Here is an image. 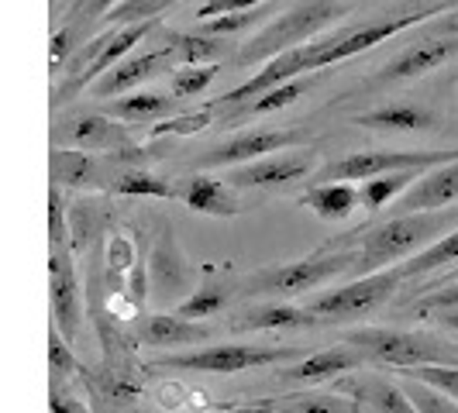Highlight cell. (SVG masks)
Wrapping results in <instances>:
<instances>
[{
	"label": "cell",
	"mask_w": 458,
	"mask_h": 413,
	"mask_svg": "<svg viewBox=\"0 0 458 413\" xmlns=\"http://www.w3.org/2000/svg\"><path fill=\"white\" fill-rule=\"evenodd\" d=\"M458 228V206H437V210H417V214H396L379 228L359 231L355 238L335 241V249H359L355 273L366 275L386 269L400 258H411L428 249L441 234Z\"/></svg>",
	"instance_id": "cell-1"
},
{
	"label": "cell",
	"mask_w": 458,
	"mask_h": 413,
	"mask_svg": "<svg viewBox=\"0 0 458 413\" xmlns=\"http://www.w3.org/2000/svg\"><path fill=\"white\" fill-rule=\"evenodd\" d=\"M348 14H352L348 0H300L293 7H286L276 21L266 24L259 35H252V42H245L242 52H234V63L238 66L266 63L286 48L310 42L314 35H321L324 28L338 24Z\"/></svg>",
	"instance_id": "cell-2"
},
{
	"label": "cell",
	"mask_w": 458,
	"mask_h": 413,
	"mask_svg": "<svg viewBox=\"0 0 458 413\" xmlns=\"http://www.w3.org/2000/svg\"><path fill=\"white\" fill-rule=\"evenodd\" d=\"M355 266H359V249L318 252L297 258V262H283L273 269H259V273L245 275L242 286H234V293H242V297H303L335 275L355 273Z\"/></svg>",
	"instance_id": "cell-3"
},
{
	"label": "cell",
	"mask_w": 458,
	"mask_h": 413,
	"mask_svg": "<svg viewBox=\"0 0 458 413\" xmlns=\"http://www.w3.org/2000/svg\"><path fill=\"white\" fill-rule=\"evenodd\" d=\"M344 344L359 348L366 362L411 368V366H458V348L420 331H393V327H359Z\"/></svg>",
	"instance_id": "cell-4"
},
{
	"label": "cell",
	"mask_w": 458,
	"mask_h": 413,
	"mask_svg": "<svg viewBox=\"0 0 458 413\" xmlns=\"http://www.w3.org/2000/svg\"><path fill=\"white\" fill-rule=\"evenodd\" d=\"M407 279L400 273V266H390V269H376V273H366L352 282H344L331 293H321L307 303L310 314H318L321 324H342V321H359V317H369L376 314L379 307H386L393 299V293L403 286Z\"/></svg>",
	"instance_id": "cell-5"
},
{
	"label": "cell",
	"mask_w": 458,
	"mask_h": 413,
	"mask_svg": "<svg viewBox=\"0 0 458 413\" xmlns=\"http://www.w3.org/2000/svg\"><path fill=\"white\" fill-rule=\"evenodd\" d=\"M307 355L303 344H214L200 351H183V355H162L156 366L180 368V372H249L262 366H283V362H297Z\"/></svg>",
	"instance_id": "cell-6"
},
{
	"label": "cell",
	"mask_w": 458,
	"mask_h": 413,
	"mask_svg": "<svg viewBox=\"0 0 458 413\" xmlns=\"http://www.w3.org/2000/svg\"><path fill=\"white\" fill-rule=\"evenodd\" d=\"M458 159L455 148H441V152H400V148H376V152H352L344 159L327 162L318 180L324 183H352V180H372V176H390V173H428L435 165Z\"/></svg>",
	"instance_id": "cell-7"
},
{
	"label": "cell",
	"mask_w": 458,
	"mask_h": 413,
	"mask_svg": "<svg viewBox=\"0 0 458 413\" xmlns=\"http://www.w3.org/2000/svg\"><path fill=\"white\" fill-rule=\"evenodd\" d=\"M458 59V35H424L403 52H396L386 66H379L359 90H386V87H400L420 80L435 69L448 66Z\"/></svg>",
	"instance_id": "cell-8"
},
{
	"label": "cell",
	"mask_w": 458,
	"mask_h": 413,
	"mask_svg": "<svg viewBox=\"0 0 458 413\" xmlns=\"http://www.w3.org/2000/svg\"><path fill=\"white\" fill-rule=\"evenodd\" d=\"M52 145L114 156L117 148L135 145V141H131V131L124 124H117V117L104 114V111H83V114L59 117L52 124Z\"/></svg>",
	"instance_id": "cell-9"
},
{
	"label": "cell",
	"mask_w": 458,
	"mask_h": 413,
	"mask_svg": "<svg viewBox=\"0 0 458 413\" xmlns=\"http://www.w3.org/2000/svg\"><path fill=\"white\" fill-rule=\"evenodd\" d=\"M48 303H52V324L72 344L83 334V290H80L76 269L69 262L66 245H52V258H48Z\"/></svg>",
	"instance_id": "cell-10"
},
{
	"label": "cell",
	"mask_w": 458,
	"mask_h": 413,
	"mask_svg": "<svg viewBox=\"0 0 458 413\" xmlns=\"http://www.w3.org/2000/svg\"><path fill=\"white\" fill-rule=\"evenodd\" d=\"M148 279H152V297L159 299L162 307H173L183 297H190L197 273L190 266V258L183 249L176 245V234L169 231V224H162V234L152 249V262H148Z\"/></svg>",
	"instance_id": "cell-11"
},
{
	"label": "cell",
	"mask_w": 458,
	"mask_h": 413,
	"mask_svg": "<svg viewBox=\"0 0 458 413\" xmlns=\"http://www.w3.org/2000/svg\"><path fill=\"white\" fill-rule=\"evenodd\" d=\"M159 28V21H135V24H114L111 28V35H107V42H104V48L93 55V63L76 80H69V83H55V93H52V107L59 111L63 104H66L72 93L87 90L97 76H104L111 66H117L131 48L138 46V42H145L152 31Z\"/></svg>",
	"instance_id": "cell-12"
},
{
	"label": "cell",
	"mask_w": 458,
	"mask_h": 413,
	"mask_svg": "<svg viewBox=\"0 0 458 413\" xmlns=\"http://www.w3.org/2000/svg\"><path fill=\"white\" fill-rule=\"evenodd\" d=\"M314 148H303L300 145L297 152L293 148H283V152H273V156H262V159H252L245 165H231V173L225 176L234 190H259V186H283L293 183V180H303L310 169H314Z\"/></svg>",
	"instance_id": "cell-13"
},
{
	"label": "cell",
	"mask_w": 458,
	"mask_h": 413,
	"mask_svg": "<svg viewBox=\"0 0 458 413\" xmlns=\"http://www.w3.org/2000/svg\"><path fill=\"white\" fill-rule=\"evenodd\" d=\"M310 141V131H273V128H262V131H242V135L228 138L221 145H214L207 156L197 159L200 169H214V165H245L262 156H273L283 148H300Z\"/></svg>",
	"instance_id": "cell-14"
},
{
	"label": "cell",
	"mask_w": 458,
	"mask_h": 413,
	"mask_svg": "<svg viewBox=\"0 0 458 413\" xmlns=\"http://www.w3.org/2000/svg\"><path fill=\"white\" fill-rule=\"evenodd\" d=\"M165 69H176V59L165 52V48H152V52H141L135 59H121L117 66H111L104 76H97L90 87V97H117V93H128L131 87L138 83H145V80H152V76H159Z\"/></svg>",
	"instance_id": "cell-15"
},
{
	"label": "cell",
	"mask_w": 458,
	"mask_h": 413,
	"mask_svg": "<svg viewBox=\"0 0 458 413\" xmlns=\"http://www.w3.org/2000/svg\"><path fill=\"white\" fill-rule=\"evenodd\" d=\"M458 200V159L435 165L420 173L403 193H400V214H417V210H437Z\"/></svg>",
	"instance_id": "cell-16"
},
{
	"label": "cell",
	"mask_w": 458,
	"mask_h": 413,
	"mask_svg": "<svg viewBox=\"0 0 458 413\" xmlns=\"http://www.w3.org/2000/svg\"><path fill=\"white\" fill-rule=\"evenodd\" d=\"M366 366V355L352 344H338V348H327L318 355H303L297 362H290L286 368H279V379L283 383H327V379H338L344 372H355V368Z\"/></svg>",
	"instance_id": "cell-17"
},
{
	"label": "cell",
	"mask_w": 458,
	"mask_h": 413,
	"mask_svg": "<svg viewBox=\"0 0 458 413\" xmlns=\"http://www.w3.org/2000/svg\"><path fill=\"white\" fill-rule=\"evenodd\" d=\"M355 124H362L369 131H437L441 128V114L424 107V104H411V100H393L383 107H372L366 114L355 117Z\"/></svg>",
	"instance_id": "cell-18"
},
{
	"label": "cell",
	"mask_w": 458,
	"mask_h": 413,
	"mask_svg": "<svg viewBox=\"0 0 458 413\" xmlns=\"http://www.w3.org/2000/svg\"><path fill=\"white\" fill-rule=\"evenodd\" d=\"M152 35L176 59V66H204V63H217V59L228 55V42L217 38V35H207V31L186 35V31H176V28H156Z\"/></svg>",
	"instance_id": "cell-19"
},
{
	"label": "cell",
	"mask_w": 458,
	"mask_h": 413,
	"mask_svg": "<svg viewBox=\"0 0 458 413\" xmlns=\"http://www.w3.org/2000/svg\"><path fill=\"white\" fill-rule=\"evenodd\" d=\"M318 314L293 303H266V307H249L231 317V331H297V327H318Z\"/></svg>",
	"instance_id": "cell-20"
},
{
	"label": "cell",
	"mask_w": 458,
	"mask_h": 413,
	"mask_svg": "<svg viewBox=\"0 0 458 413\" xmlns=\"http://www.w3.org/2000/svg\"><path fill=\"white\" fill-rule=\"evenodd\" d=\"M100 111L124 121V124H148V121H165V117L176 114L180 111V97L159 90H141L107 100V104H100Z\"/></svg>",
	"instance_id": "cell-21"
},
{
	"label": "cell",
	"mask_w": 458,
	"mask_h": 413,
	"mask_svg": "<svg viewBox=\"0 0 458 413\" xmlns=\"http://www.w3.org/2000/svg\"><path fill=\"white\" fill-rule=\"evenodd\" d=\"M104 180V162L97 152H80V148H63L52 145V183L69 186V190H87Z\"/></svg>",
	"instance_id": "cell-22"
},
{
	"label": "cell",
	"mask_w": 458,
	"mask_h": 413,
	"mask_svg": "<svg viewBox=\"0 0 458 413\" xmlns=\"http://www.w3.org/2000/svg\"><path fill=\"white\" fill-rule=\"evenodd\" d=\"M183 200L190 210L210 214V217H234L238 210H245L238 193H234V186L225 183V180H214L207 173L190 180V186L183 190Z\"/></svg>",
	"instance_id": "cell-23"
},
{
	"label": "cell",
	"mask_w": 458,
	"mask_h": 413,
	"mask_svg": "<svg viewBox=\"0 0 458 413\" xmlns=\"http://www.w3.org/2000/svg\"><path fill=\"white\" fill-rule=\"evenodd\" d=\"M141 338L145 344H156V348H186V344H197L210 338V327H204L200 321H183L176 314H152L145 327H141Z\"/></svg>",
	"instance_id": "cell-24"
},
{
	"label": "cell",
	"mask_w": 458,
	"mask_h": 413,
	"mask_svg": "<svg viewBox=\"0 0 458 413\" xmlns=\"http://www.w3.org/2000/svg\"><path fill=\"white\" fill-rule=\"evenodd\" d=\"M300 206L314 210L321 221H348L359 206V190L352 183H318L300 197Z\"/></svg>",
	"instance_id": "cell-25"
},
{
	"label": "cell",
	"mask_w": 458,
	"mask_h": 413,
	"mask_svg": "<svg viewBox=\"0 0 458 413\" xmlns=\"http://www.w3.org/2000/svg\"><path fill=\"white\" fill-rule=\"evenodd\" d=\"M228 297H231L228 286L207 273L204 282L193 286L190 297H183L180 303H176V317H183V321H207V317H217V314L228 307Z\"/></svg>",
	"instance_id": "cell-26"
},
{
	"label": "cell",
	"mask_w": 458,
	"mask_h": 413,
	"mask_svg": "<svg viewBox=\"0 0 458 413\" xmlns=\"http://www.w3.org/2000/svg\"><path fill=\"white\" fill-rule=\"evenodd\" d=\"M458 262V228H452L448 234H441L437 241H431L428 249H420L417 255H411L407 262H400V273L403 279H420V275H431L445 266H455Z\"/></svg>",
	"instance_id": "cell-27"
},
{
	"label": "cell",
	"mask_w": 458,
	"mask_h": 413,
	"mask_svg": "<svg viewBox=\"0 0 458 413\" xmlns=\"http://www.w3.org/2000/svg\"><path fill=\"white\" fill-rule=\"evenodd\" d=\"M111 193H121V197H159V200H173V197H180L169 180H162L156 173H148V169H141V165H128V169H121L117 176H111Z\"/></svg>",
	"instance_id": "cell-28"
},
{
	"label": "cell",
	"mask_w": 458,
	"mask_h": 413,
	"mask_svg": "<svg viewBox=\"0 0 458 413\" xmlns=\"http://www.w3.org/2000/svg\"><path fill=\"white\" fill-rule=\"evenodd\" d=\"M420 173H390V176H372V180H362L359 186V206H366L372 214H379L383 206L390 204L393 197H400L407 186L417 180Z\"/></svg>",
	"instance_id": "cell-29"
},
{
	"label": "cell",
	"mask_w": 458,
	"mask_h": 413,
	"mask_svg": "<svg viewBox=\"0 0 458 413\" xmlns=\"http://www.w3.org/2000/svg\"><path fill=\"white\" fill-rule=\"evenodd\" d=\"M310 87H314L310 72H307V76H297V80H286V83H279V87H273V90L252 97L249 107H245V114H273V111H283V107L297 104L300 97H307Z\"/></svg>",
	"instance_id": "cell-30"
},
{
	"label": "cell",
	"mask_w": 458,
	"mask_h": 413,
	"mask_svg": "<svg viewBox=\"0 0 458 413\" xmlns=\"http://www.w3.org/2000/svg\"><path fill=\"white\" fill-rule=\"evenodd\" d=\"M269 14H276L273 4H259V7H245V11H231V14L207 18L200 31H207V35H217V38H228V35H242V31H249L252 24H262Z\"/></svg>",
	"instance_id": "cell-31"
},
{
	"label": "cell",
	"mask_w": 458,
	"mask_h": 413,
	"mask_svg": "<svg viewBox=\"0 0 458 413\" xmlns=\"http://www.w3.org/2000/svg\"><path fill=\"white\" fill-rule=\"evenodd\" d=\"M217 63H204V66H176L173 80H169V90L180 100H190V97H200V93L217 80Z\"/></svg>",
	"instance_id": "cell-32"
},
{
	"label": "cell",
	"mask_w": 458,
	"mask_h": 413,
	"mask_svg": "<svg viewBox=\"0 0 458 413\" xmlns=\"http://www.w3.org/2000/svg\"><path fill=\"white\" fill-rule=\"evenodd\" d=\"M355 396L369 400L376 410H383V413H417L413 403L407 400L403 386H393V383H369L362 390H355Z\"/></svg>",
	"instance_id": "cell-33"
},
{
	"label": "cell",
	"mask_w": 458,
	"mask_h": 413,
	"mask_svg": "<svg viewBox=\"0 0 458 413\" xmlns=\"http://www.w3.org/2000/svg\"><path fill=\"white\" fill-rule=\"evenodd\" d=\"M407 400L413 403V410L417 413H458V403L452 396H445L441 390L435 386H428V383H417V379H407Z\"/></svg>",
	"instance_id": "cell-34"
},
{
	"label": "cell",
	"mask_w": 458,
	"mask_h": 413,
	"mask_svg": "<svg viewBox=\"0 0 458 413\" xmlns=\"http://www.w3.org/2000/svg\"><path fill=\"white\" fill-rule=\"evenodd\" d=\"M48 372H52V379L83 372V366H80L76 355H72V344L63 338V331H59L55 324H48Z\"/></svg>",
	"instance_id": "cell-35"
},
{
	"label": "cell",
	"mask_w": 458,
	"mask_h": 413,
	"mask_svg": "<svg viewBox=\"0 0 458 413\" xmlns=\"http://www.w3.org/2000/svg\"><path fill=\"white\" fill-rule=\"evenodd\" d=\"M403 375L435 386V390H441L445 396H452L458 403V366H411L403 368Z\"/></svg>",
	"instance_id": "cell-36"
},
{
	"label": "cell",
	"mask_w": 458,
	"mask_h": 413,
	"mask_svg": "<svg viewBox=\"0 0 458 413\" xmlns=\"http://www.w3.org/2000/svg\"><path fill=\"white\" fill-rule=\"evenodd\" d=\"M214 111H217V107L193 111V114H173V117H165V121H156L152 138H159V135H197V131H204L207 124L214 121Z\"/></svg>",
	"instance_id": "cell-37"
},
{
	"label": "cell",
	"mask_w": 458,
	"mask_h": 413,
	"mask_svg": "<svg viewBox=\"0 0 458 413\" xmlns=\"http://www.w3.org/2000/svg\"><path fill=\"white\" fill-rule=\"evenodd\" d=\"M117 0H80V7H76V14L69 18V28L76 31V38H83V35H90L100 28V18L114 7Z\"/></svg>",
	"instance_id": "cell-38"
},
{
	"label": "cell",
	"mask_w": 458,
	"mask_h": 413,
	"mask_svg": "<svg viewBox=\"0 0 458 413\" xmlns=\"http://www.w3.org/2000/svg\"><path fill=\"white\" fill-rule=\"evenodd\" d=\"M66 197L63 186H48V245H66Z\"/></svg>",
	"instance_id": "cell-39"
},
{
	"label": "cell",
	"mask_w": 458,
	"mask_h": 413,
	"mask_svg": "<svg viewBox=\"0 0 458 413\" xmlns=\"http://www.w3.org/2000/svg\"><path fill=\"white\" fill-rule=\"evenodd\" d=\"M290 400H293V407H297L300 413H352V407H348L344 400L327 396V392H321V396L303 392V396H290Z\"/></svg>",
	"instance_id": "cell-40"
},
{
	"label": "cell",
	"mask_w": 458,
	"mask_h": 413,
	"mask_svg": "<svg viewBox=\"0 0 458 413\" xmlns=\"http://www.w3.org/2000/svg\"><path fill=\"white\" fill-rule=\"evenodd\" d=\"M420 314H431V310H448V307H458V282L437 290V293H424V297L413 303Z\"/></svg>",
	"instance_id": "cell-41"
},
{
	"label": "cell",
	"mask_w": 458,
	"mask_h": 413,
	"mask_svg": "<svg viewBox=\"0 0 458 413\" xmlns=\"http://www.w3.org/2000/svg\"><path fill=\"white\" fill-rule=\"evenodd\" d=\"M266 0H207L197 7V18L207 21V18H217V14H231V11H245V7H259Z\"/></svg>",
	"instance_id": "cell-42"
},
{
	"label": "cell",
	"mask_w": 458,
	"mask_h": 413,
	"mask_svg": "<svg viewBox=\"0 0 458 413\" xmlns=\"http://www.w3.org/2000/svg\"><path fill=\"white\" fill-rule=\"evenodd\" d=\"M48 413H90V410L72 392L59 390V383H52V390H48Z\"/></svg>",
	"instance_id": "cell-43"
},
{
	"label": "cell",
	"mask_w": 458,
	"mask_h": 413,
	"mask_svg": "<svg viewBox=\"0 0 458 413\" xmlns=\"http://www.w3.org/2000/svg\"><path fill=\"white\" fill-rule=\"evenodd\" d=\"M107 262H111V273H124L128 266H131V249H128V241L124 238H114L111 241V252H107Z\"/></svg>",
	"instance_id": "cell-44"
},
{
	"label": "cell",
	"mask_w": 458,
	"mask_h": 413,
	"mask_svg": "<svg viewBox=\"0 0 458 413\" xmlns=\"http://www.w3.org/2000/svg\"><path fill=\"white\" fill-rule=\"evenodd\" d=\"M428 35H458V7H452L441 18H435V24L428 28Z\"/></svg>",
	"instance_id": "cell-45"
},
{
	"label": "cell",
	"mask_w": 458,
	"mask_h": 413,
	"mask_svg": "<svg viewBox=\"0 0 458 413\" xmlns=\"http://www.w3.org/2000/svg\"><path fill=\"white\" fill-rule=\"evenodd\" d=\"M437 324H445L448 331H458V307H448V310H431Z\"/></svg>",
	"instance_id": "cell-46"
},
{
	"label": "cell",
	"mask_w": 458,
	"mask_h": 413,
	"mask_svg": "<svg viewBox=\"0 0 458 413\" xmlns=\"http://www.w3.org/2000/svg\"><path fill=\"white\" fill-rule=\"evenodd\" d=\"M276 410V403H255V407H238V410H231V413H273Z\"/></svg>",
	"instance_id": "cell-47"
},
{
	"label": "cell",
	"mask_w": 458,
	"mask_h": 413,
	"mask_svg": "<svg viewBox=\"0 0 458 413\" xmlns=\"http://www.w3.org/2000/svg\"><path fill=\"white\" fill-rule=\"evenodd\" d=\"M273 413H300V410H297V407H293V403H290V407H276Z\"/></svg>",
	"instance_id": "cell-48"
}]
</instances>
